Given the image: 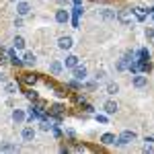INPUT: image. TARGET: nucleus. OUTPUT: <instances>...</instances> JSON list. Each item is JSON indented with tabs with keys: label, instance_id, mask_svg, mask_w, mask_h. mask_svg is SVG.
<instances>
[{
	"label": "nucleus",
	"instance_id": "obj_15",
	"mask_svg": "<svg viewBox=\"0 0 154 154\" xmlns=\"http://www.w3.org/2000/svg\"><path fill=\"white\" fill-rule=\"evenodd\" d=\"M37 64V56L33 54V51H25L23 56V66H35Z\"/></svg>",
	"mask_w": 154,
	"mask_h": 154
},
{
	"label": "nucleus",
	"instance_id": "obj_2",
	"mask_svg": "<svg viewBox=\"0 0 154 154\" xmlns=\"http://www.w3.org/2000/svg\"><path fill=\"white\" fill-rule=\"evenodd\" d=\"M131 19H134L131 8H121V11H117V21H119L121 25H130Z\"/></svg>",
	"mask_w": 154,
	"mask_h": 154
},
{
	"label": "nucleus",
	"instance_id": "obj_26",
	"mask_svg": "<svg viewBox=\"0 0 154 154\" xmlns=\"http://www.w3.org/2000/svg\"><path fill=\"white\" fill-rule=\"evenodd\" d=\"M19 148L14 144H0V152H17Z\"/></svg>",
	"mask_w": 154,
	"mask_h": 154
},
{
	"label": "nucleus",
	"instance_id": "obj_7",
	"mask_svg": "<svg viewBox=\"0 0 154 154\" xmlns=\"http://www.w3.org/2000/svg\"><path fill=\"white\" fill-rule=\"evenodd\" d=\"M117 109H119V105H117V101H113V99H109V101H105V103H103V111H105L107 115L117 113Z\"/></svg>",
	"mask_w": 154,
	"mask_h": 154
},
{
	"label": "nucleus",
	"instance_id": "obj_6",
	"mask_svg": "<svg viewBox=\"0 0 154 154\" xmlns=\"http://www.w3.org/2000/svg\"><path fill=\"white\" fill-rule=\"evenodd\" d=\"M37 80H39V76H37L35 72H25L23 76H21V82L27 84V86H33Z\"/></svg>",
	"mask_w": 154,
	"mask_h": 154
},
{
	"label": "nucleus",
	"instance_id": "obj_19",
	"mask_svg": "<svg viewBox=\"0 0 154 154\" xmlns=\"http://www.w3.org/2000/svg\"><path fill=\"white\" fill-rule=\"evenodd\" d=\"M131 14L138 19V21H144L146 17H148V12H146V8H142V6H138V8H131Z\"/></svg>",
	"mask_w": 154,
	"mask_h": 154
},
{
	"label": "nucleus",
	"instance_id": "obj_33",
	"mask_svg": "<svg viewBox=\"0 0 154 154\" xmlns=\"http://www.w3.org/2000/svg\"><path fill=\"white\" fill-rule=\"evenodd\" d=\"M76 103H80V105H84V103H86V99H84V95H76Z\"/></svg>",
	"mask_w": 154,
	"mask_h": 154
},
{
	"label": "nucleus",
	"instance_id": "obj_29",
	"mask_svg": "<svg viewBox=\"0 0 154 154\" xmlns=\"http://www.w3.org/2000/svg\"><path fill=\"white\" fill-rule=\"evenodd\" d=\"M146 37L148 39H154V25L152 27H146Z\"/></svg>",
	"mask_w": 154,
	"mask_h": 154
},
{
	"label": "nucleus",
	"instance_id": "obj_9",
	"mask_svg": "<svg viewBox=\"0 0 154 154\" xmlns=\"http://www.w3.org/2000/svg\"><path fill=\"white\" fill-rule=\"evenodd\" d=\"M29 12H31V4H29V2H25V0L17 2V14H19V17H27Z\"/></svg>",
	"mask_w": 154,
	"mask_h": 154
},
{
	"label": "nucleus",
	"instance_id": "obj_5",
	"mask_svg": "<svg viewBox=\"0 0 154 154\" xmlns=\"http://www.w3.org/2000/svg\"><path fill=\"white\" fill-rule=\"evenodd\" d=\"M35 128H31V125H25L23 128V131H21V138H23L25 142H33L35 140Z\"/></svg>",
	"mask_w": 154,
	"mask_h": 154
},
{
	"label": "nucleus",
	"instance_id": "obj_32",
	"mask_svg": "<svg viewBox=\"0 0 154 154\" xmlns=\"http://www.w3.org/2000/svg\"><path fill=\"white\" fill-rule=\"evenodd\" d=\"M82 6H80V4H76V6H74V14H76V17H80V14H82Z\"/></svg>",
	"mask_w": 154,
	"mask_h": 154
},
{
	"label": "nucleus",
	"instance_id": "obj_4",
	"mask_svg": "<svg viewBox=\"0 0 154 154\" xmlns=\"http://www.w3.org/2000/svg\"><path fill=\"white\" fill-rule=\"evenodd\" d=\"M72 76H74L76 80H80V82H84V80H86V76H88V70H86L84 66H80V64H78L76 68H72Z\"/></svg>",
	"mask_w": 154,
	"mask_h": 154
},
{
	"label": "nucleus",
	"instance_id": "obj_38",
	"mask_svg": "<svg viewBox=\"0 0 154 154\" xmlns=\"http://www.w3.org/2000/svg\"><path fill=\"white\" fill-rule=\"evenodd\" d=\"M4 62H6V58H4V56H0V64H4Z\"/></svg>",
	"mask_w": 154,
	"mask_h": 154
},
{
	"label": "nucleus",
	"instance_id": "obj_40",
	"mask_svg": "<svg viewBox=\"0 0 154 154\" xmlns=\"http://www.w3.org/2000/svg\"><path fill=\"white\" fill-rule=\"evenodd\" d=\"M74 2H76V4H80V2H82V0H74Z\"/></svg>",
	"mask_w": 154,
	"mask_h": 154
},
{
	"label": "nucleus",
	"instance_id": "obj_10",
	"mask_svg": "<svg viewBox=\"0 0 154 154\" xmlns=\"http://www.w3.org/2000/svg\"><path fill=\"white\" fill-rule=\"evenodd\" d=\"M72 45H74V39H72L70 35H64V37H60V39H58V48L64 49V51H66V49H70Z\"/></svg>",
	"mask_w": 154,
	"mask_h": 154
},
{
	"label": "nucleus",
	"instance_id": "obj_36",
	"mask_svg": "<svg viewBox=\"0 0 154 154\" xmlns=\"http://www.w3.org/2000/svg\"><path fill=\"white\" fill-rule=\"evenodd\" d=\"M54 88H56V86H54ZM56 93H58V97H64V95H66V93H64V88H56Z\"/></svg>",
	"mask_w": 154,
	"mask_h": 154
},
{
	"label": "nucleus",
	"instance_id": "obj_11",
	"mask_svg": "<svg viewBox=\"0 0 154 154\" xmlns=\"http://www.w3.org/2000/svg\"><path fill=\"white\" fill-rule=\"evenodd\" d=\"M115 142H117V136L111 134V131H107V134L101 136V144H103V146H115Z\"/></svg>",
	"mask_w": 154,
	"mask_h": 154
},
{
	"label": "nucleus",
	"instance_id": "obj_34",
	"mask_svg": "<svg viewBox=\"0 0 154 154\" xmlns=\"http://www.w3.org/2000/svg\"><path fill=\"white\" fill-rule=\"evenodd\" d=\"M14 27H23V17H19V19H14Z\"/></svg>",
	"mask_w": 154,
	"mask_h": 154
},
{
	"label": "nucleus",
	"instance_id": "obj_22",
	"mask_svg": "<svg viewBox=\"0 0 154 154\" xmlns=\"http://www.w3.org/2000/svg\"><path fill=\"white\" fill-rule=\"evenodd\" d=\"M138 66H140V72H142V74H148V72L152 70V62H150V60H146V62H138Z\"/></svg>",
	"mask_w": 154,
	"mask_h": 154
},
{
	"label": "nucleus",
	"instance_id": "obj_14",
	"mask_svg": "<svg viewBox=\"0 0 154 154\" xmlns=\"http://www.w3.org/2000/svg\"><path fill=\"white\" fill-rule=\"evenodd\" d=\"M62 70H64V64H62L60 60H54V62L49 64V72H51L54 76H60V74H62Z\"/></svg>",
	"mask_w": 154,
	"mask_h": 154
},
{
	"label": "nucleus",
	"instance_id": "obj_35",
	"mask_svg": "<svg viewBox=\"0 0 154 154\" xmlns=\"http://www.w3.org/2000/svg\"><path fill=\"white\" fill-rule=\"evenodd\" d=\"M154 148H152V144H144V152H152Z\"/></svg>",
	"mask_w": 154,
	"mask_h": 154
},
{
	"label": "nucleus",
	"instance_id": "obj_1",
	"mask_svg": "<svg viewBox=\"0 0 154 154\" xmlns=\"http://www.w3.org/2000/svg\"><path fill=\"white\" fill-rule=\"evenodd\" d=\"M136 138H138V134H136V131L123 130V131L117 136V142H115V146H128V144H131Z\"/></svg>",
	"mask_w": 154,
	"mask_h": 154
},
{
	"label": "nucleus",
	"instance_id": "obj_18",
	"mask_svg": "<svg viewBox=\"0 0 154 154\" xmlns=\"http://www.w3.org/2000/svg\"><path fill=\"white\" fill-rule=\"evenodd\" d=\"M6 56H8V62H11L12 66H23V60L17 58V54H14V48L8 49V51H6Z\"/></svg>",
	"mask_w": 154,
	"mask_h": 154
},
{
	"label": "nucleus",
	"instance_id": "obj_24",
	"mask_svg": "<svg viewBox=\"0 0 154 154\" xmlns=\"http://www.w3.org/2000/svg\"><path fill=\"white\" fill-rule=\"evenodd\" d=\"M66 88H74V91H80V88H82V82H80V80H76V78H74V80H68V82H66Z\"/></svg>",
	"mask_w": 154,
	"mask_h": 154
},
{
	"label": "nucleus",
	"instance_id": "obj_12",
	"mask_svg": "<svg viewBox=\"0 0 154 154\" xmlns=\"http://www.w3.org/2000/svg\"><path fill=\"white\" fill-rule=\"evenodd\" d=\"M33 109H35L37 113L41 115V119H43L45 111H48V103H45V101H39V99H35V101H33Z\"/></svg>",
	"mask_w": 154,
	"mask_h": 154
},
{
	"label": "nucleus",
	"instance_id": "obj_30",
	"mask_svg": "<svg viewBox=\"0 0 154 154\" xmlns=\"http://www.w3.org/2000/svg\"><path fill=\"white\" fill-rule=\"evenodd\" d=\"M105 78V70H97V76H95V80L99 82V80H103Z\"/></svg>",
	"mask_w": 154,
	"mask_h": 154
},
{
	"label": "nucleus",
	"instance_id": "obj_3",
	"mask_svg": "<svg viewBox=\"0 0 154 154\" xmlns=\"http://www.w3.org/2000/svg\"><path fill=\"white\" fill-rule=\"evenodd\" d=\"M68 21H70V11H68V8H64V6H60L58 11H56V23L66 25Z\"/></svg>",
	"mask_w": 154,
	"mask_h": 154
},
{
	"label": "nucleus",
	"instance_id": "obj_37",
	"mask_svg": "<svg viewBox=\"0 0 154 154\" xmlns=\"http://www.w3.org/2000/svg\"><path fill=\"white\" fill-rule=\"evenodd\" d=\"M58 4H60V6H64V4H68V0H58Z\"/></svg>",
	"mask_w": 154,
	"mask_h": 154
},
{
	"label": "nucleus",
	"instance_id": "obj_17",
	"mask_svg": "<svg viewBox=\"0 0 154 154\" xmlns=\"http://www.w3.org/2000/svg\"><path fill=\"white\" fill-rule=\"evenodd\" d=\"M25 119H27V115H25L23 109H14L12 111V121L14 123H25Z\"/></svg>",
	"mask_w": 154,
	"mask_h": 154
},
{
	"label": "nucleus",
	"instance_id": "obj_16",
	"mask_svg": "<svg viewBox=\"0 0 154 154\" xmlns=\"http://www.w3.org/2000/svg\"><path fill=\"white\" fill-rule=\"evenodd\" d=\"M101 19H103V21H113V19H117V11H113V8H103V11H101Z\"/></svg>",
	"mask_w": 154,
	"mask_h": 154
},
{
	"label": "nucleus",
	"instance_id": "obj_39",
	"mask_svg": "<svg viewBox=\"0 0 154 154\" xmlns=\"http://www.w3.org/2000/svg\"><path fill=\"white\" fill-rule=\"evenodd\" d=\"M150 17H152V21H154V6H152V12H150Z\"/></svg>",
	"mask_w": 154,
	"mask_h": 154
},
{
	"label": "nucleus",
	"instance_id": "obj_25",
	"mask_svg": "<svg viewBox=\"0 0 154 154\" xmlns=\"http://www.w3.org/2000/svg\"><path fill=\"white\" fill-rule=\"evenodd\" d=\"M62 113H64V109H62V105H54V107H49V115H56V117H62Z\"/></svg>",
	"mask_w": 154,
	"mask_h": 154
},
{
	"label": "nucleus",
	"instance_id": "obj_28",
	"mask_svg": "<svg viewBox=\"0 0 154 154\" xmlns=\"http://www.w3.org/2000/svg\"><path fill=\"white\" fill-rule=\"evenodd\" d=\"M95 119L99 121V123H107V121H109V119H107V113H105V115H103V113H97Z\"/></svg>",
	"mask_w": 154,
	"mask_h": 154
},
{
	"label": "nucleus",
	"instance_id": "obj_8",
	"mask_svg": "<svg viewBox=\"0 0 154 154\" xmlns=\"http://www.w3.org/2000/svg\"><path fill=\"white\" fill-rule=\"evenodd\" d=\"M131 84H134L136 88H142V86H146V84H148V76H144L142 72H138V74H134Z\"/></svg>",
	"mask_w": 154,
	"mask_h": 154
},
{
	"label": "nucleus",
	"instance_id": "obj_21",
	"mask_svg": "<svg viewBox=\"0 0 154 154\" xmlns=\"http://www.w3.org/2000/svg\"><path fill=\"white\" fill-rule=\"evenodd\" d=\"M25 45H27V43H25V39L21 35H17L14 39H12V48H14V51H17V49H25Z\"/></svg>",
	"mask_w": 154,
	"mask_h": 154
},
{
	"label": "nucleus",
	"instance_id": "obj_20",
	"mask_svg": "<svg viewBox=\"0 0 154 154\" xmlns=\"http://www.w3.org/2000/svg\"><path fill=\"white\" fill-rule=\"evenodd\" d=\"M4 93H8V95H17V93H19V84H17V82H6V84H4Z\"/></svg>",
	"mask_w": 154,
	"mask_h": 154
},
{
	"label": "nucleus",
	"instance_id": "obj_13",
	"mask_svg": "<svg viewBox=\"0 0 154 154\" xmlns=\"http://www.w3.org/2000/svg\"><path fill=\"white\" fill-rule=\"evenodd\" d=\"M62 64H64V68H76V66H78V64H80V62H78V56H66V60H64V62H62Z\"/></svg>",
	"mask_w": 154,
	"mask_h": 154
},
{
	"label": "nucleus",
	"instance_id": "obj_31",
	"mask_svg": "<svg viewBox=\"0 0 154 154\" xmlns=\"http://www.w3.org/2000/svg\"><path fill=\"white\" fill-rule=\"evenodd\" d=\"M82 109L86 111V113H95V107H93V105H88V103H84V105H82Z\"/></svg>",
	"mask_w": 154,
	"mask_h": 154
},
{
	"label": "nucleus",
	"instance_id": "obj_23",
	"mask_svg": "<svg viewBox=\"0 0 154 154\" xmlns=\"http://www.w3.org/2000/svg\"><path fill=\"white\" fill-rule=\"evenodd\" d=\"M105 93L107 95H115V93H119V84L117 82H109L105 86Z\"/></svg>",
	"mask_w": 154,
	"mask_h": 154
},
{
	"label": "nucleus",
	"instance_id": "obj_27",
	"mask_svg": "<svg viewBox=\"0 0 154 154\" xmlns=\"http://www.w3.org/2000/svg\"><path fill=\"white\" fill-rule=\"evenodd\" d=\"M25 95H27V99H29V101H35V99H39V95H37L33 88H29V91H27Z\"/></svg>",
	"mask_w": 154,
	"mask_h": 154
}]
</instances>
